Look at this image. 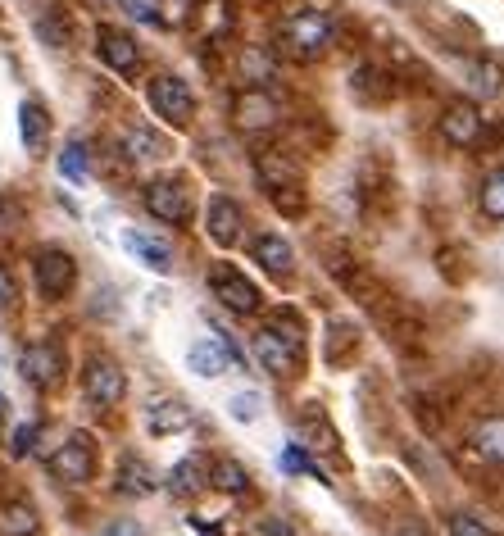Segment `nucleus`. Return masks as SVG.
<instances>
[{"instance_id":"nucleus-1","label":"nucleus","mask_w":504,"mask_h":536,"mask_svg":"<svg viewBox=\"0 0 504 536\" xmlns=\"http://www.w3.org/2000/svg\"><path fill=\"white\" fill-rule=\"evenodd\" d=\"M336 37V19L327 10H300L291 14L287 23H282V32H277V46L287 50V55H296V60H318L327 46H332Z\"/></svg>"},{"instance_id":"nucleus-2","label":"nucleus","mask_w":504,"mask_h":536,"mask_svg":"<svg viewBox=\"0 0 504 536\" xmlns=\"http://www.w3.org/2000/svg\"><path fill=\"white\" fill-rule=\"evenodd\" d=\"M46 468L55 482H64V487L91 482V473H96V446H91V437L87 432H69V437L60 441V450L46 459Z\"/></svg>"},{"instance_id":"nucleus-3","label":"nucleus","mask_w":504,"mask_h":536,"mask_svg":"<svg viewBox=\"0 0 504 536\" xmlns=\"http://www.w3.org/2000/svg\"><path fill=\"white\" fill-rule=\"evenodd\" d=\"M146 100H150V110H155L164 123H173V128L191 123V114H196V91H191V82H182L178 73H159V78H150Z\"/></svg>"},{"instance_id":"nucleus-4","label":"nucleus","mask_w":504,"mask_h":536,"mask_svg":"<svg viewBox=\"0 0 504 536\" xmlns=\"http://www.w3.org/2000/svg\"><path fill=\"white\" fill-rule=\"evenodd\" d=\"M32 278H37V291L46 300H64L73 291V282H78V264H73L69 250L50 246L32 259Z\"/></svg>"},{"instance_id":"nucleus-5","label":"nucleus","mask_w":504,"mask_h":536,"mask_svg":"<svg viewBox=\"0 0 504 536\" xmlns=\"http://www.w3.org/2000/svg\"><path fill=\"white\" fill-rule=\"evenodd\" d=\"M82 391L96 409H114L123 396H128V373H123L114 359L96 355L87 368H82Z\"/></svg>"},{"instance_id":"nucleus-6","label":"nucleus","mask_w":504,"mask_h":536,"mask_svg":"<svg viewBox=\"0 0 504 536\" xmlns=\"http://www.w3.org/2000/svg\"><path fill=\"white\" fill-rule=\"evenodd\" d=\"M209 291L218 296V305H228L232 314H259V305H264V296H259V287L246 278V273H237V268L218 264L209 268Z\"/></svg>"},{"instance_id":"nucleus-7","label":"nucleus","mask_w":504,"mask_h":536,"mask_svg":"<svg viewBox=\"0 0 504 536\" xmlns=\"http://www.w3.org/2000/svg\"><path fill=\"white\" fill-rule=\"evenodd\" d=\"M141 205H146L150 219L159 223H187L191 219V196L178 178H155L141 191Z\"/></svg>"},{"instance_id":"nucleus-8","label":"nucleus","mask_w":504,"mask_h":536,"mask_svg":"<svg viewBox=\"0 0 504 536\" xmlns=\"http://www.w3.org/2000/svg\"><path fill=\"white\" fill-rule=\"evenodd\" d=\"M19 368H23V378H28L37 391L55 387V382L64 378V346H60V341H55V337H41V341H32V346L23 350Z\"/></svg>"},{"instance_id":"nucleus-9","label":"nucleus","mask_w":504,"mask_h":536,"mask_svg":"<svg viewBox=\"0 0 504 536\" xmlns=\"http://www.w3.org/2000/svg\"><path fill=\"white\" fill-rule=\"evenodd\" d=\"M277 119H282V105L268 96V87H246L232 100V123L241 132H273Z\"/></svg>"},{"instance_id":"nucleus-10","label":"nucleus","mask_w":504,"mask_h":536,"mask_svg":"<svg viewBox=\"0 0 504 536\" xmlns=\"http://www.w3.org/2000/svg\"><path fill=\"white\" fill-rule=\"evenodd\" d=\"M205 232L214 246L232 250L241 241V232H246V214H241V205L232 196H209L205 205Z\"/></svg>"},{"instance_id":"nucleus-11","label":"nucleus","mask_w":504,"mask_h":536,"mask_svg":"<svg viewBox=\"0 0 504 536\" xmlns=\"http://www.w3.org/2000/svg\"><path fill=\"white\" fill-rule=\"evenodd\" d=\"M250 346H255V359L264 364V373H273V378H291L300 364V346H291L282 332H273L264 323V328L250 337Z\"/></svg>"},{"instance_id":"nucleus-12","label":"nucleus","mask_w":504,"mask_h":536,"mask_svg":"<svg viewBox=\"0 0 504 536\" xmlns=\"http://www.w3.org/2000/svg\"><path fill=\"white\" fill-rule=\"evenodd\" d=\"M96 55L114 73H123V78L141 69V46L123 28H114V23H100V28H96Z\"/></svg>"},{"instance_id":"nucleus-13","label":"nucleus","mask_w":504,"mask_h":536,"mask_svg":"<svg viewBox=\"0 0 504 536\" xmlns=\"http://www.w3.org/2000/svg\"><path fill=\"white\" fill-rule=\"evenodd\" d=\"M441 137L450 141V146H477V137H482V110H477L473 100H455V105H445Z\"/></svg>"},{"instance_id":"nucleus-14","label":"nucleus","mask_w":504,"mask_h":536,"mask_svg":"<svg viewBox=\"0 0 504 536\" xmlns=\"http://www.w3.org/2000/svg\"><path fill=\"white\" fill-rule=\"evenodd\" d=\"M114 487H119V496L146 500V496H155V491H159V473L146 464V459L123 455L119 459V473H114Z\"/></svg>"},{"instance_id":"nucleus-15","label":"nucleus","mask_w":504,"mask_h":536,"mask_svg":"<svg viewBox=\"0 0 504 536\" xmlns=\"http://www.w3.org/2000/svg\"><path fill=\"white\" fill-rule=\"evenodd\" d=\"M191 423H196V414H191V405H182V400H155V405L146 409L150 437H178Z\"/></svg>"},{"instance_id":"nucleus-16","label":"nucleus","mask_w":504,"mask_h":536,"mask_svg":"<svg viewBox=\"0 0 504 536\" xmlns=\"http://www.w3.org/2000/svg\"><path fill=\"white\" fill-rule=\"evenodd\" d=\"M250 255H255V264H264L273 278H287L291 264H296V250H291V241L277 237V232H259V237L250 241Z\"/></svg>"},{"instance_id":"nucleus-17","label":"nucleus","mask_w":504,"mask_h":536,"mask_svg":"<svg viewBox=\"0 0 504 536\" xmlns=\"http://www.w3.org/2000/svg\"><path fill=\"white\" fill-rule=\"evenodd\" d=\"M168 482V491H173V496H200V491L209 487V459L205 455H187V459H178V464H173V473L164 477Z\"/></svg>"},{"instance_id":"nucleus-18","label":"nucleus","mask_w":504,"mask_h":536,"mask_svg":"<svg viewBox=\"0 0 504 536\" xmlns=\"http://www.w3.org/2000/svg\"><path fill=\"white\" fill-rule=\"evenodd\" d=\"M123 246H128L132 255L150 268V273H173V250H168L159 237H146V232H132L128 228V232H123Z\"/></svg>"},{"instance_id":"nucleus-19","label":"nucleus","mask_w":504,"mask_h":536,"mask_svg":"<svg viewBox=\"0 0 504 536\" xmlns=\"http://www.w3.org/2000/svg\"><path fill=\"white\" fill-rule=\"evenodd\" d=\"M232 359H228V346L218 337H205V341H196V346L187 350V368L196 373V378H218L223 368H228Z\"/></svg>"},{"instance_id":"nucleus-20","label":"nucleus","mask_w":504,"mask_h":536,"mask_svg":"<svg viewBox=\"0 0 504 536\" xmlns=\"http://www.w3.org/2000/svg\"><path fill=\"white\" fill-rule=\"evenodd\" d=\"M473 455L486 464H504V414H486L473 427Z\"/></svg>"},{"instance_id":"nucleus-21","label":"nucleus","mask_w":504,"mask_h":536,"mask_svg":"<svg viewBox=\"0 0 504 536\" xmlns=\"http://www.w3.org/2000/svg\"><path fill=\"white\" fill-rule=\"evenodd\" d=\"M19 137H23V146H28L32 155H41V150H46V137H50L46 105H37V100H23V105H19Z\"/></svg>"},{"instance_id":"nucleus-22","label":"nucleus","mask_w":504,"mask_h":536,"mask_svg":"<svg viewBox=\"0 0 504 536\" xmlns=\"http://www.w3.org/2000/svg\"><path fill=\"white\" fill-rule=\"evenodd\" d=\"M241 78H246L250 87H268V82L277 78V55L264 46H246L241 50Z\"/></svg>"},{"instance_id":"nucleus-23","label":"nucleus","mask_w":504,"mask_h":536,"mask_svg":"<svg viewBox=\"0 0 504 536\" xmlns=\"http://www.w3.org/2000/svg\"><path fill=\"white\" fill-rule=\"evenodd\" d=\"M37 509L28 500H10L0 505V536H37Z\"/></svg>"},{"instance_id":"nucleus-24","label":"nucleus","mask_w":504,"mask_h":536,"mask_svg":"<svg viewBox=\"0 0 504 536\" xmlns=\"http://www.w3.org/2000/svg\"><path fill=\"white\" fill-rule=\"evenodd\" d=\"M209 487H218L223 496H246L250 473L237 464V459H218V464H209Z\"/></svg>"},{"instance_id":"nucleus-25","label":"nucleus","mask_w":504,"mask_h":536,"mask_svg":"<svg viewBox=\"0 0 504 536\" xmlns=\"http://www.w3.org/2000/svg\"><path fill=\"white\" fill-rule=\"evenodd\" d=\"M468 87H473L482 100H495V96L504 91V73H500V64H491V60L468 64Z\"/></svg>"},{"instance_id":"nucleus-26","label":"nucleus","mask_w":504,"mask_h":536,"mask_svg":"<svg viewBox=\"0 0 504 536\" xmlns=\"http://www.w3.org/2000/svg\"><path fill=\"white\" fill-rule=\"evenodd\" d=\"M87 169H91V159H87V141H64V150H60V173L69 182H82L87 178Z\"/></svg>"},{"instance_id":"nucleus-27","label":"nucleus","mask_w":504,"mask_h":536,"mask_svg":"<svg viewBox=\"0 0 504 536\" xmlns=\"http://www.w3.org/2000/svg\"><path fill=\"white\" fill-rule=\"evenodd\" d=\"M123 150H128V159H159L164 155V141L150 128H132L128 137H123Z\"/></svg>"},{"instance_id":"nucleus-28","label":"nucleus","mask_w":504,"mask_h":536,"mask_svg":"<svg viewBox=\"0 0 504 536\" xmlns=\"http://www.w3.org/2000/svg\"><path fill=\"white\" fill-rule=\"evenodd\" d=\"M282 468H287V473H309V477H314V482H323V487H332V482H327V473L314 464V459L305 455V446H296V441H291V446L282 450Z\"/></svg>"},{"instance_id":"nucleus-29","label":"nucleus","mask_w":504,"mask_h":536,"mask_svg":"<svg viewBox=\"0 0 504 536\" xmlns=\"http://www.w3.org/2000/svg\"><path fill=\"white\" fill-rule=\"evenodd\" d=\"M482 214H486V219H504V169L486 178V187H482Z\"/></svg>"},{"instance_id":"nucleus-30","label":"nucleus","mask_w":504,"mask_h":536,"mask_svg":"<svg viewBox=\"0 0 504 536\" xmlns=\"http://www.w3.org/2000/svg\"><path fill=\"white\" fill-rule=\"evenodd\" d=\"M37 441H41V423H19L14 427V437H10V455L14 459L37 455Z\"/></svg>"},{"instance_id":"nucleus-31","label":"nucleus","mask_w":504,"mask_h":536,"mask_svg":"<svg viewBox=\"0 0 504 536\" xmlns=\"http://www.w3.org/2000/svg\"><path fill=\"white\" fill-rule=\"evenodd\" d=\"M259 405H264V400H259L255 391H241V396L228 400V409H232V418H237V423H255V418H259Z\"/></svg>"},{"instance_id":"nucleus-32","label":"nucleus","mask_w":504,"mask_h":536,"mask_svg":"<svg viewBox=\"0 0 504 536\" xmlns=\"http://www.w3.org/2000/svg\"><path fill=\"white\" fill-rule=\"evenodd\" d=\"M450 536H491V527L477 514H450Z\"/></svg>"},{"instance_id":"nucleus-33","label":"nucleus","mask_w":504,"mask_h":536,"mask_svg":"<svg viewBox=\"0 0 504 536\" xmlns=\"http://www.w3.org/2000/svg\"><path fill=\"white\" fill-rule=\"evenodd\" d=\"M37 32H41V37H46L55 50H60V46H69V23H60V19H55V14H46V19H37Z\"/></svg>"},{"instance_id":"nucleus-34","label":"nucleus","mask_w":504,"mask_h":536,"mask_svg":"<svg viewBox=\"0 0 504 536\" xmlns=\"http://www.w3.org/2000/svg\"><path fill=\"white\" fill-rule=\"evenodd\" d=\"M119 5L132 14V19H141V23H155L159 19V0H119Z\"/></svg>"},{"instance_id":"nucleus-35","label":"nucleus","mask_w":504,"mask_h":536,"mask_svg":"<svg viewBox=\"0 0 504 536\" xmlns=\"http://www.w3.org/2000/svg\"><path fill=\"white\" fill-rule=\"evenodd\" d=\"M14 300H19L14 273H10V268H0V314H5V309H14Z\"/></svg>"},{"instance_id":"nucleus-36","label":"nucleus","mask_w":504,"mask_h":536,"mask_svg":"<svg viewBox=\"0 0 504 536\" xmlns=\"http://www.w3.org/2000/svg\"><path fill=\"white\" fill-rule=\"evenodd\" d=\"M259 532H268V536H291V527L282 523V518H264V527Z\"/></svg>"},{"instance_id":"nucleus-37","label":"nucleus","mask_w":504,"mask_h":536,"mask_svg":"<svg viewBox=\"0 0 504 536\" xmlns=\"http://www.w3.org/2000/svg\"><path fill=\"white\" fill-rule=\"evenodd\" d=\"M391 536H427V532L418 523H400V527H391Z\"/></svg>"},{"instance_id":"nucleus-38","label":"nucleus","mask_w":504,"mask_h":536,"mask_svg":"<svg viewBox=\"0 0 504 536\" xmlns=\"http://www.w3.org/2000/svg\"><path fill=\"white\" fill-rule=\"evenodd\" d=\"M105 536H141V532H137V527H132V523H119V527H109Z\"/></svg>"},{"instance_id":"nucleus-39","label":"nucleus","mask_w":504,"mask_h":536,"mask_svg":"<svg viewBox=\"0 0 504 536\" xmlns=\"http://www.w3.org/2000/svg\"><path fill=\"white\" fill-rule=\"evenodd\" d=\"M5 409H10V400H5V396H0V418H5Z\"/></svg>"}]
</instances>
